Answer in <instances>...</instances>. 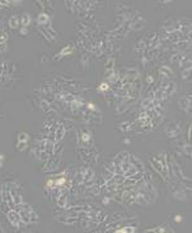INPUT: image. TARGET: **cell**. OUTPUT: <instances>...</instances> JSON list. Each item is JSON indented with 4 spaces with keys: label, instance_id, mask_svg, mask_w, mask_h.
I'll use <instances>...</instances> for the list:
<instances>
[{
    "label": "cell",
    "instance_id": "cell-9",
    "mask_svg": "<svg viewBox=\"0 0 192 233\" xmlns=\"http://www.w3.org/2000/svg\"><path fill=\"white\" fill-rule=\"evenodd\" d=\"M64 182H65V179L62 177V179H59V180H57L56 184H57V185H61V184H64Z\"/></svg>",
    "mask_w": 192,
    "mask_h": 233
},
{
    "label": "cell",
    "instance_id": "cell-10",
    "mask_svg": "<svg viewBox=\"0 0 192 233\" xmlns=\"http://www.w3.org/2000/svg\"><path fill=\"white\" fill-rule=\"evenodd\" d=\"M5 49V43H0V51H4Z\"/></svg>",
    "mask_w": 192,
    "mask_h": 233
},
{
    "label": "cell",
    "instance_id": "cell-11",
    "mask_svg": "<svg viewBox=\"0 0 192 233\" xmlns=\"http://www.w3.org/2000/svg\"><path fill=\"white\" fill-rule=\"evenodd\" d=\"M21 33H22V34H27V29H26V27H23V29H21Z\"/></svg>",
    "mask_w": 192,
    "mask_h": 233
},
{
    "label": "cell",
    "instance_id": "cell-5",
    "mask_svg": "<svg viewBox=\"0 0 192 233\" xmlns=\"http://www.w3.org/2000/svg\"><path fill=\"white\" fill-rule=\"evenodd\" d=\"M18 141L19 142H27L28 141V134L27 133H19L18 134Z\"/></svg>",
    "mask_w": 192,
    "mask_h": 233
},
{
    "label": "cell",
    "instance_id": "cell-6",
    "mask_svg": "<svg viewBox=\"0 0 192 233\" xmlns=\"http://www.w3.org/2000/svg\"><path fill=\"white\" fill-rule=\"evenodd\" d=\"M26 145H27V142H18V150L19 151L24 150V148H26Z\"/></svg>",
    "mask_w": 192,
    "mask_h": 233
},
{
    "label": "cell",
    "instance_id": "cell-4",
    "mask_svg": "<svg viewBox=\"0 0 192 233\" xmlns=\"http://www.w3.org/2000/svg\"><path fill=\"white\" fill-rule=\"evenodd\" d=\"M29 20H31V18H29L28 14H23L21 17V23H22V27H27L29 24Z\"/></svg>",
    "mask_w": 192,
    "mask_h": 233
},
{
    "label": "cell",
    "instance_id": "cell-3",
    "mask_svg": "<svg viewBox=\"0 0 192 233\" xmlns=\"http://www.w3.org/2000/svg\"><path fill=\"white\" fill-rule=\"evenodd\" d=\"M37 22L40 23V24H47L48 23V17H47V14H40L37 18Z\"/></svg>",
    "mask_w": 192,
    "mask_h": 233
},
{
    "label": "cell",
    "instance_id": "cell-2",
    "mask_svg": "<svg viewBox=\"0 0 192 233\" xmlns=\"http://www.w3.org/2000/svg\"><path fill=\"white\" fill-rule=\"evenodd\" d=\"M9 23H10L12 28H17L19 26V23H21V18L19 17H12L10 19H9Z\"/></svg>",
    "mask_w": 192,
    "mask_h": 233
},
{
    "label": "cell",
    "instance_id": "cell-1",
    "mask_svg": "<svg viewBox=\"0 0 192 233\" xmlns=\"http://www.w3.org/2000/svg\"><path fill=\"white\" fill-rule=\"evenodd\" d=\"M8 217H9V220L12 222V224H14V226L21 224V219H22V218H21V215H19L17 212H9Z\"/></svg>",
    "mask_w": 192,
    "mask_h": 233
},
{
    "label": "cell",
    "instance_id": "cell-8",
    "mask_svg": "<svg viewBox=\"0 0 192 233\" xmlns=\"http://www.w3.org/2000/svg\"><path fill=\"white\" fill-rule=\"evenodd\" d=\"M107 89H108V85H107V84H101L99 90H107Z\"/></svg>",
    "mask_w": 192,
    "mask_h": 233
},
{
    "label": "cell",
    "instance_id": "cell-7",
    "mask_svg": "<svg viewBox=\"0 0 192 233\" xmlns=\"http://www.w3.org/2000/svg\"><path fill=\"white\" fill-rule=\"evenodd\" d=\"M61 136H64V129H62V128H59V132H57V140H61Z\"/></svg>",
    "mask_w": 192,
    "mask_h": 233
},
{
    "label": "cell",
    "instance_id": "cell-12",
    "mask_svg": "<svg viewBox=\"0 0 192 233\" xmlns=\"http://www.w3.org/2000/svg\"><path fill=\"white\" fill-rule=\"evenodd\" d=\"M176 220H177V222H181V220H182V217H181V215H176Z\"/></svg>",
    "mask_w": 192,
    "mask_h": 233
}]
</instances>
